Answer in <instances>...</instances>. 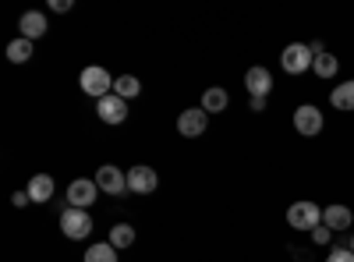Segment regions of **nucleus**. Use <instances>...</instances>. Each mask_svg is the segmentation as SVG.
<instances>
[{
	"mask_svg": "<svg viewBox=\"0 0 354 262\" xmlns=\"http://www.w3.org/2000/svg\"><path fill=\"white\" fill-rule=\"evenodd\" d=\"M78 85H82V93L96 96V100H103V96H110V93H113V78H110V71H106V68H100V64H88V68L82 71Z\"/></svg>",
	"mask_w": 354,
	"mask_h": 262,
	"instance_id": "7ed1b4c3",
	"label": "nucleus"
},
{
	"mask_svg": "<svg viewBox=\"0 0 354 262\" xmlns=\"http://www.w3.org/2000/svg\"><path fill=\"white\" fill-rule=\"evenodd\" d=\"M50 8H53L57 15H68V11H71V0H50Z\"/></svg>",
	"mask_w": 354,
	"mask_h": 262,
	"instance_id": "b1692460",
	"label": "nucleus"
},
{
	"mask_svg": "<svg viewBox=\"0 0 354 262\" xmlns=\"http://www.w3.org/2000/svg\"><path fill=\"white\" fill-rule=\"evenodd\" d=\"M18 28H21L25 39H39V36H46V15L43 11H25L18 18Z\"/></svg>",
	"mask_w": 354,
	"mask_h": 262,
	"instance_id": "f8f14e48",
	"label": "nucleus"
},
{
	"mask_svg": "<svg viewBox=\"0 0 354 262\" xmlns=\"http://www.w3.org/2000/svg\"><path fill=\"white\" fill-rule=\"evenodd\" d=\"M312 71L319 75V78H333L337 71H340V61H337V57L326 50V53H319L315 57V64H312Z\"/></svg>",
	"mask_w": 354,
	"mask_h": 262,
	"instance_id": "6ab92c4d",
	"label": "nucleus"
},
{
	"mask_svg": "<svg viewBox=\"0 0 354 262\" xmlns=\"http://www.w3.org/2000/svg\"><path fill=\"white\" fill-rule=\"evenodd\" d=\"M85 262H117V248L110 241H100L85 252Z\"/></svg>",
	"mask_w": 354,
	"mask_h": 262,
	"instance_id": "412c9836",
	"label": "nucleus"
},
{
	"mask_svg": "<svg viewBox=\"0 0 354 262\" xmlns=\"http://www.w3.org/2000/svg\"><path fill=\"white\" fill-rule=\"evenodd\" d=\"M142 93V82L135 78V75H121V78H113V96H121L124 103L128 100H135Z\"/></svg>",
	"mask_w": 354,
	"mask_h": 262,
	"instance_id": "f3484780",
	"label": "nucleus"
},
{
	"mask_svg": "<svg viewBox=\"0 0 354 262\" xmlns=\"http://www.w3.org/2000/svg\"><path fill=\"white\" fill-rule=\"evenodd\" d=\"M28 57H32V39H25V36H18L11 46H8V61L11 64H25Z\"/></svg>",
	"mask_w": 354,
	"mask_h": 262,
	"instance_id": "aec40b11",
	"label": "nucleus"
},
{
	"mask_svg": "<svg viewBox=\"0 0 354 262\" xmlns=\"http://www.w3.org/2000/svg\"><path fill=\"white\" fill-rule=\"evenodd\" d=\"M294 131H298V135H305V138L319 135V131H322V113H319V106H312V103H301L298 110H294Z\"/></svg>",
	"mask_w": 354,
	"mask_h": 262,
	"instance_id": "39448f33",
	"label": "nucleus"
},
{
	"mask_svg": "<svg viewBox=\"0 0 354 262\" xmlns=\"http://www.w3.org/2000/svg\"><path fill=\"white\" fill-rule=\"evenodd\" d=\"M96 191H100V185L96 181H88V178H78V181H71V188H68V202L75 209H88L96 202Z\"/></svg>",
	"mask_w": 354,
	"mask_h": 262,
	"instance_id": "1a4fd4ad",
	"label": "nucleus"
},
{
	"mask_svg": "<svg viewBox=\"0 0 354 262\" xmlns=\"http://www.w3.org/2000/svg\"><path fill=\"white\" fill-rule=\"evenodd\" d=\"M96 113H100V121L103 124H121L124 118H128V103L121 100V96H103L100 103H96Z\"/></svg>",
	"mask_w": 354,
	"mask_h": 262,
	"instance_id": "9d476101",
	"label": "nucleus"
},
{
	"mask_svg": "<svg viewBox=\"0 0 354 262\" xmlns=\"http://www.w3.org/2000/svg\"><path fill=\"white\" fill-rule=\"evenodd\" d=\"M330 238H333L330 227H315V230H312V241H315V245H330Z\"/></svg>",
	"mask_w": 354,
	"mask_h": 262,
	"instance_id": "5701e85b",
	"label": "nucleus"
},
{
	"mask_svg": "<svg viewBox=\"0 0 354 262\" xmlns=\"http://www.w3.org/2000/svg\"><path fill=\"white\" fill-rule=\"evenodd\" d=\"M110 245L121 252V248H131L135 245V227L131 223H117V227H110Z\"/></svg>",
	"mask_w": 354,
	"mask_h": 262,
	"instance_id": "a211bd4d",
	"label": "nucleus"
},
{
	"mask_svg": "<svg viewBox=\"0 0 354 262\" xmlns=\"http://www.w3.org/2000/svg\"><path fill=\"white\" fill-rule=\"evenodd\" d=\"M330 103H333L337 110H354V78H351V82H340V85H333Z\"/></svg>",
	"mask_w": 354,
	"mask_h": 262,
	"instance_id": "dca6fc26",
	"label": "nucleus"
},
{
	"mask_svg": "<svg viewBox=\"0 0 354 262\" xmlns=\"http://www.w3.org/2000/svg\"><path fill=\"white\" fill-rule=\"evenodd\" d=\"M11 202H15L18 209H25V206H28V202H32V198H28V191H15V195H11Z\"/></svg>",
	"mask_w": 354,
	"mask_h": 262,
	"instance_id": "393cba45",
	"label": "nucleus"
},
{
	"mask_svg": "<svg viewBox=\"0 0 354 262\" xmlns=\"http://www.w3.org/2000/svg\"><path fill=\"white\" fill-rule=\"evenodd\" d=\"M25 191H28V198H32V202H50L53 198V178H50V174H36Z\"/></svg>",
	"mask_w": 354,
	"mask_h": 262,
	"instance_id": "4468645a",
	"label": "nucleus"
},
{
	"mask_svg": "<svg viewBox=\"0 0 354 262\" xmlns=\"http://www.w3.org/2000/svg\"><path fill=\"white\" fill-rule=\"evenodd\" d=\"M245 89H248V96H270L273 93V75H270V68H248L245 71Z\"/></svg>",
	"mask_w": 354,
	"mask_h": 262,
	"instance_id": "9b49d317",
	"label": "nucleus"
},
{
	"mask_svg": "<svg viewBox=\"0 0 354 262\" xmlns=\"http://www.w3.org/2000/svg\"><path fill=\"white\" fill-rule=\"evenodd\" d=\"M287 223L294 227V230H312L315 227H322V206H315L312 198H301V202H294V206L287 209Z\"/></svg>",
	"mask_w": 354,
	"mask_h": 262,
	"instance_id": "f257e3e1",
	"label": "nucleus"
},
{
	"mask_svg": "<svg viewBox=\"0 0 354 262\" xmlns=\"http://www.w3.org/2000/svg\"><path fill=\"white\" fill-rule=\"evenodd\" d=\"M156 185H160V178H156V170L153 167H131L128 170V191H135V195H149V191H156Z\"/></svg>",
	"mask_w": 354,
	"mask_h": 262,
	"instance_id": "6e6552de",
	"label": "nucleus"
},
{
	"mask_svg": "<svg viewBox=\"0 0 354 262\" xmlns=\"http://www.w3.org/2000/svg\"><path fill=\"white\" fill-rule=\"evenodd\" d=\"M61 230H64V238H71V241H85L88 234H93V216H88V209L68 206L61 213Z\"/></svg>",
	"mask_w": 354,
	"mask_h": 262,
	"instance_id": "20e7f679",
	"label": "nucleus"
},
{
	"mask_svg": "<svg viewBox=\"0 0 354 262\" xmlns=\"http://www.w3.org/2000/svg\"><path fill=\"white\" fill-rule=\"evenodd\" d=\"M326 262H354V252H351V248H333V252L326 255Z\"/></svg>",
	"mask_w": 354,
	"mask_h": 262,
	"instance_id": "4be33fe9",
	"label": "nucleus"
},
{
	"mask_svg": "<svg viewBox=\"0 0 354 262\" xmlns=\"http://www.w3.org/2000/svg\"><path fill=\"white\" fill-rule=\"evenodd\" d=\"M347 248H351V252H354V234H351V245H347Z\"/></svg>",
	"mask_w": 354,
	"mask_h": 262,
	"instance_id": "bb28decb",
	"label": "nucleus"
},
{
	"mask_svg": "<svg viewBox=\"0 0 354 262\" xmlns=\"http://www.w3.org/2000/svg\"><path fill=\"white\" fill-rule=\"evenodd\" d=\"M248 106H252L255 113H262V110H266V100H262V96H248Z\"/></svg>",
	"mask_w": 354,
	"mask_h": 262,
	"instance_id": "a878e982",
	"label": "nucleus"
},
{
	"mask_svg": "<svg viewBox=\"0 0 354 262\" xmlns=\"http://www.w3.org/2000/svg\"><path fill=\"white\" fill-rule=\"evenodd\" d=\"M227 103H230V96L220 89V85H213V89L202 93V110H205V113H223Z\"/></svg>",
	"mask_w": 354,
	"mask_h": 262,
	"instance_id": "2eb2a0df",
	"label": "nucleus"
},
{
	"mask_svg": "<svg viewBox=\"0 0 354 262\" xmlns=\"http://www.w3.org/2000/svg\"><path fill=\"white\" fill-rule=\"evenodd\" d=\"M312 64H315V53H312L308 43H290V46L280 53V68H283L287 75H305Z\"/></svg>",
	"mask_w": 354,
	"mask_h": 262,
	"instance_id": "f03ea898",
	"label": "nucleus"
},
{
	"mask_svg": "<svg viewBox=\"0 0 354 262\" xmlns=\"http://www.w3.org/2000/svg\"><path fill=\"white\" fill-rule=\"evenodd\" d=\"M354 223V213L347 206H326L322 209V227H330V230H347Z\"/></svg>",
	"mask_w": 354,
	"mask_h": 262,
	"instance_id": "ddd939ff",
	"label": "nucleus"
},
{
	"mask_svg": "<svg viewBox=\"0 0 354 262\" xmlns=\"http://www.w3.org/2000/svg\"><path fill=\"white\" fill-rule=\"evenodd\" d=\"M96 185H100V191H106V195H124V191H128V174L117 170L113 163H106V167L96 170Z\"/></svg>",
	"mask_w": 354,
	"mask_h": 262,
	"instance_id": "423d86ee",
	"label": "nucleus"
},
{
	"mask_svg": "<svg viewBox=\"0 0 354 262\" xmlns=\"http://www.w3.org/2000/svg\"><path fill=\"white\" fill-rule=\"evenodd\" d=\"M205 128H209V113H205L202 106H192L177 118V131H181L185 138H198Z\"/></svg>",
	"mask_w": 354,
	"mask_h": 262,
	"instance_id": "0eeeda50",
	"label": "nucleus"
}]
</instances>
